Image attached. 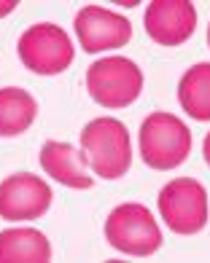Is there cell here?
I'll use <instances>...</instances> for the list:
<instances>
[{"label": "cell", "mask_w": 210, "mask_h": 263, "mask_svg": "<svg viewBox=\"0 0 210 263\" xmlns=\"http://www.w3.org/2000/svg\"><path fill=\"white\" fill-rule=\"evenodd\" d=\"M202 153H205V161L210 166V132H207V137H205V145H202Z\"/></svg>", "instance_id": "15"}, {"label": "cell", "mask_w": 210, "mask_h": 263, "mask_svg": "<svg viewBox=\"0 0 210 263\" xmlns=\"http://www.w3.org/2000/svg\"><path fill=\"white\" fill-rule=\"evenodd\" d=\"M76 35L84 51L97 54L105 49H121L132 38V25L130 19L116 14V11L100 8V6H86L76 14Z\"/></svg>", "instance_id": "8"}, {"label": "cell", "mask_w": 210, "mask_h": 263, "mask_svg": "<svg viewBox=\"0 0 210 263\" xmlns=\"http://www.w3.org/2000/svg\"><path fill=\"white\" fill-rule=\"evenodd\" d=\"M19 59L25 62L27 70L41 76H57L70 67L73 62V43H70L67 32L57 25L41 22L32 25L19 35Z\"/></svg>", "instance_id": "5"}, {"label": "cell", "mask_w": 210, "mask_h": 263, "mask_svg": "<svg viewBox=\"0 0 210 263\" xmlns=\"http://www.w3.org/2000/svg\"><path fill=\"white\" fill-rule=\"evenodd\" d=\"M16 3H19V0H0V19H3V16H8L11 11L16 8Z\"/></svg>", "instance_id": "14"}, {"label": "cell", "mask_w": 210, "mask_h": 263, "mask_svg": "<svg viewBox=\"0 0 210 263\" xmlns=\"http://www.w3.org/2000/svg\"><path fill=\"white\" fill-rule=\"evenodd\" d=\"M178 102L197 121H210V62L189 67L178 83Z\"/></svg>", "instance_id": "13"}, {"label": "cell", "mask_w": 210, "mask_h": 263, "mask_svg": "<svg viewBox=\"0 0 210 263\" xmlns=\"http://www.w3.org/2000/svg\"><path fill=\"white\" fill-rule=\"evenodd\" d=\"M105 239L113 250L127 255H154L162 247V231L148 207L143 204H119L105 220Z\"/></svg>", "instance_id": "4"}, {"label": "cell", "mask_w": 210, "mask_h": 263, "mask_svg": "<svg viewBox=\"0 0 210 263\" xmlns=\"http://www.w3.org/2000/svg\"><path fill=\"white\" fill-rule=\"evenodd\" d=\"M51 207V188L38 175L16 172L0 183V218L35 220Z\"/></svg>", "instance_id": "7"}, {"label": "cell", "mask_w": 210, "mask_h": 263, "mask_svg": "<svg viewBox=\"0 0 210 263\" xmlns=\"http://www.w3.org/2000/svg\"><path fill=\"white\" fill-rule=\"evenodd\" d=\"M159 212L172 234H197L207 223V194L200 180L178 177L159 191Z\"/></svg>", "instance_id": "6"}, {"label": "cell", "mask_w": 210, "mask_h": 263, "mask_svg": "<svg viewBox=\"0 0 210 263\" xmlns=\"http://www.w3.org/2000/svg\"><path fill=\"white\" fill-rule=\"evenodd\" d=\"M81 151L86 164L102 180H119L132 164L130 132L119 118H95L81 132Z\"/></svg>", "instance_id": "1"}, {"label": "cell", "mask_w": 210, "mask_h": 263, "mask_svg": "<svg viewBox=\"0 0 210 263\" xmlns=\"http://www.w3.org/2000/svg\"><path fill=\"white\" fill-rule=\"evenodd\" d=\"M191 129L172 113H151L140 126V156L151 170H175L191 153Z\"/></svg>", "instance_id": "2"}, {"label": "cell", "mask_w": 210, "mask_h": 263, "mask_svg": "<svg viewBox=\"0 0 210 263\" xmlns=\"http://www.w3.org/2000/svg\"><path fill=\"white\" fill-rule=\"evenodd\" d=\"M51 260V245L38 229L0 231V263H46Z\"/></svg>", "instance_id": "11"}, {"label": "cell", "mask_w": 210, "mask_h": 263, "mask_svg": "<svg viewBox=\"0 0 210 263\" xmlns=\"http://www.w3.org/2000/svg\"><path fill=\"white\" fill-rule=\"evenodd\" d=\"M146 32L159 46H181L194 35L197 8L189 0H154L146 8Z\"/></svg>", "instance_id": "9"}, {"label": "cell", "mask_w": 210, "mask_h": 263, "mask_svg": "<svg viewBox=\"0 0 210 263\" xmlns=\"http://www.w3.org/2000/svg\"><path fill=\"white\" fill-rule=\"evenodd\" d=\"M207 46H210V25H207Z\"/></svg>", "instance_id": "16"}, {"label": "cell", "mask_w": 210, "mask_h": 263, "mask_svg": "<svg viewBox=\"0 0 210 263\" xmlns=\"http://www.w3.org/2000/svg\"><path fill=\"white\" fill-rule=\"evenodd\" d=\"M41 166L46 175H51L57 183L67 188H92V175L86 172V156L84 151H76L70 142L49 140L41 148Z\"/></svg>", "instance_id": "10"}, {"label": "cell", "mask_w": 210, "mask_h": 263, "mask_svg": "<svg viewBox=\"0 0 210 263\" xmlns=\"http://www.w3.org/2000/svg\"><path fill=\"white\" fill-rule=\"evenodd\" d=\"M38 116V102L19 86L0 89V137H16L27 132Z\"/></svg>", "instance_id": "12"}, {"label": "cell", "mask_w": 210, "mask_h": 263, "mask_svg": "<svg viewBox=\"0 0 210 263\" xmlns=\"http://www.w3.org/2000/svg\"><path fill=\"white\" fill-rule=\"evenodd\" d=\"M89 97L102 107H127L143 91V73L127 57H105L92 62L86 70Z\"/></svg>", "instance_id": "3"}]
</instances>
